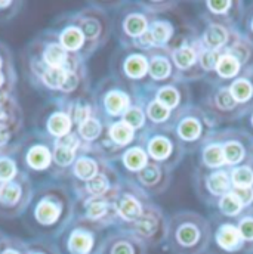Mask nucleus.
Listing matches in <instances>:
<instances>
[{"mask_svg": "<svg viewBox=\"0 0 253 254\" xmlns=\"http://www.w3.org/2000/svg\"><path fill=\"white\" fill-rule=\"evenodd\" d=\"M76 196L61 182H43L34 188L28 208L22 216L27 231L36 238L57 240L74 219Z\"/></svg>", "mask_w": 253, "mask_h": 254, "instance_id": "1", "label": "nucleus"}, {"mask_svg": "<svg viewBox=\"0 0 253 254\" xmlns=\"http://www.w3.org/2000/svg\"><path fill=\"white\" fill-rule=\"evenodd\" d=\"M210 235L207 217L194 210H178L169 216L165 244L172 254H206Z\"/></svg>", "mask_w": 253, "mask_h": 254, "instance_id": "2", "label": "nucleus"}, {"mask_svg": "<svg viewBox=\"0 0 253 254\" xmlns=\"http://www.w3.org/2000/svg\"><path fill=\"white\" fill-rule=\"evenodd\" d=\"M170 128L184 146L185 152L194 154L219 126L198 104L192 102L190 107L173 116Z\"/></svg>", "mask_w": 253, "mask_h": 254, "instance_id": "3", "label": "nucleus"}, {"mask_svg": "<svg viewBox=\"0 0 253 254\" xmlns=\"http://www.w3.org/2000/svg\"><path fill=\"white\" fill-rule=\"evenodd\" d=\"M92 98L95 110L105 125L122 120L127 110L139 99L125 83L111 74L95 84Z\"/></svg>", "mask_w": 253, "mask_h": 254, "instance_id": "4", "label": "nucleus"}, {"mask_svg": "<svg viewBox=\"0 0 253 254\" xmlns=\"http://www.w3.org/2000/svg\"><path fill=\"white\" fill-rule=\"evenodd\" d=\"M138 140L145 148L150 161L175 170L185 157V149L170 127H150L139 133Z\"/></svg>", "mask_w": 253, "mask_h": 254, "instance_id": "5", "label": "nucleus"}, {"mask_svg": "<svg viewBox=\"0 0 253 254\" xmlns=\"http://www.w3.org/2000/svg\"><path fill=\"white\" fill-rule=\"evenodd\" d=\"M70 15L84 34L87 57L90 58L108 43L113 33L111 16L105 7L96 3H89L74 12H70Z\"/></svg>", "mask_w": 253, "mask_h": 254, "instance_id": "6", "label": "nucleus"}, {"mask_svg": "<svg viewBox=\"0 0 253 254\" xmlns=\"http://www.w3.org/2000/svg\"><path fill=\"white\" fill-rule=\"evenodd\" d=\"M111 75L125 83L127 87L141 98L142 92L148 87V58L147 54L133 48H119L111 57Z\"/></svg>", "mask_w": 253, "mask_h": 254, "instance_id": "7", "label": "nucleus"}, {"mask_svg": "<svg viewBox=\"0 0 253 254\" xmlns=\"http://www.w3.org/2000/svg\"><path fill=\"white\" fill-rule=\"evenodd\" d=\"M105 231L84 219L74 217L57 237L55 244L61 254H101Z\"/></svg>", "mask_w": 253, "mask_h": 254, "instance_id": "8", "label": "nucleus"}, {"mask_svg": "<svg viewBox=\"0 0 253 254\" xmlns=\"http://www.w3.org/2000/svg\"><path fill=\"white\" fill-rule=\"evenodd\" d=\"M16 155L21 170L30 178L33 175H51L54 167V142L33 130L18 140Z\"/></svg>", "mask_w": 253, "mask_h": 254, "instance_id": "9", "label": "nucleus"}, {"mask_svg": "<svg viewBox=\"0 0 253 254\" xmlns=\"http://www.w3.org/2000/svg\"><path fill=\"white\" fill-rule=\"evenodd\" d=\"M154 18L144 6V1H129L119 4L113 21V31L119 40V48H132L150 28Z\"/></svg>", "mask_w": 253, "mask_h": 254, "instance_id": "10", "label": "nucleus"}, {"mask_svg": "<svg viewBox=\"0 0 253 254\" xmlns=\"http://www.w3.org/2000/svg\"><path fill=\"white\" fill-rule=\"evenodd\" d=\"M203 46L200 43L197 30L182 33L169 48L173 65L178 72V80L188 83L204 80L206 75L198 66V57Z\"/></svg>", "mask_w": 253, "mask_h": 254, "instance_id": "11", "label": "nucleus"}, {"mask_svg": "<svg viewBox=\"0 0 253 254\" xmlns=\"http://www.w3.org/2000/svg\"><path fill=\"white\" fill-rule=\"evenodd\" d=\"M198 105L218 123V126L240 122L249 111L236 101L228 84L209 86L207 93L201 98Z\"/></svg>", "mask_w": 253, "mask_h": 254, "instance_id": "12", "label": "nucleus"}, {"mask_svg": "<svg viewBox=\"0 0 253 254\" xmlns=\"http://www.w3.org/2000/svg\"><path fill=\"white\" fill-rule=\"evenodd\" d=\"M34 193L33 179L27 173L18 175L15 179L0 182V217L18 219L22 217L30 205Z\"/></svg>", "mask_w": 253, "mask_h": 254, "instance_id": "13", "label": "nucleus"}, {"mask_svg": "<svg viewBox=\"0 0 253 254\" xmlns=\"http://www.w3.org/2000/svg\"><path fill=\"white\" fill-rule=\"evenodd\" d=\"M34 130L52 142L73 133L74 125L68 113L67 99H48L36 114Z\"/></svg>", "mask_w": 253, "mask_h": 254, "instance_id": "14", "label": "nucleus"}, {"mask_svg": "<svg viewBox=\"0 0 253 254\" xmlns=\"http://www.w3.org/2000/svg\"><path fill=\"white\" fill-rule=\"evenodd\" d=\"M168 223H169V216H166V213L159 204L151 201L147 205L142 216L135 223L129 225L123 229L135 235L147 247H157L166 243Z\"/></svg>", "mask_w": 253, "mask_h": 254, "instance_id": "15", "label": "nucleus"}, {"mask_svg": "<svg viewBox=\"0 0 253 254\" xmlns=\"http://www.w3.org/2000/svg\"><path fill=\"white\" fill-rule=\"evenodd\" d=\"M209 220L212 235L206 254H253L245 243L236 220L224 219L213 213Z\"/></svg>", "mask_w": 253, "mask_h": 254, "instance_id": "16", "label": "nucleus"}, {"mask_svg": "<svg viewBox=\"0 0 253 254\" xmlns=\"http://www.w3.org/2000/svg\"><path fill=\"white\" fill-rule=\"evenodd\" d=\"M192 179L197 196L209 208L233 190L230 169H206L197 164Z\"/></svg>", "mask_w": 253, "mask_h": 254, "instance_id": "17", "label": "nucleus"}, {"mask_svg": "<svg viewBox=\"0 0 253 254\" xmlns=\"http://www.w3.org/2000/svg\"><path fill=\"white\" fill-rule=\"evenodd\" d=\"M222 146L225 167L233 169L251 164L253 154V137L240 127H219L212 134Z\"/></svg>", "mask_w": 253, "mask_h": 254, "instance_id": "18", "label": "nucleus"}, {"mask_svg": "<svg viewBox=\"0 0 253 254\" xmlns=\"http://www.w3.org/2000/svg\"><path fill=\"white\" fill-rule=\"evenodd\" d=\"M116 195L110 196H89L76 198L74 217L84 219L104 231L108 228H117L119 217L116 211Z\"/></svg>", "mask_w": 253, "mask_h": 254, "instance_id": "19", "label": "nucleus"}, {"mask_svg": "<svg viewBox=\"0 0 253 254\" xmlns=\"http://www.w3.org/2000/svg\"><path fill=\"white\" fill-rule=\"evenodd\" d=\"M153 201V198L139 190L135 184L129 182L123 178V182L116 195V211L119 217V229H123L129 225L135 223L142 213L145 211L147 205Z\"/></svg>", "mask_w": 253, "mask_h": 254, "instance_id": "20", "label": "nucleus"}, {"mask_svg": "<svg viewBox=\"0 0 253 254\" xmlns=\"http://www.w3.org/2000/svg\"><path fill=\"white\" fill-rule=\"evenodd\" d=\"M123 182L122 172L114 167V164H108L99 175L84 184L70 182V188L76 198H89V196H110L117 193Z\"/></svg>", "mask_w": 253, "mask_h": 254, "instance_id": "21", "label": "nucleus"}, {"mask_svg": "<svg viewBox=\"0 0 253 254\" xmlns=\"http://www.w3.org/2000/svg\"><path fill=\"white\" fill-rule=\"evenodd\" d=\"M246 4L240 0H207L201 3V19L240 30Z\"/></svg>", "mask_w": 253, "mask_h": 254, "instance_id": "22", "label": "nucleus"}, {"mask_svg": "<svg viewBox=\"0 0 253 254\" xmlns=\"http://www.w3.org/2000/svg\"><path fill=\"white\" fill-rule=\"evenodd\" d=\"M172 170L168 167L150 161L142 170H139L135 175L126 176L125 179L135 184L139 190L148 193L151 198L156 195H162L169 190L172 184Z\"/></svg>", "mask_w": 253, "mask_h": 254, "instance_id": "23", "label": "nucleus"}, {"mask_svg": "<svg viewBox=\"0 0 253 254\" xmlns=\"http://www.w3.org/2000/svg\"><path fill=\"white\" fill-rule=\"evenodd\" d=\"M83 146L76 131L54 142V167L49 176L55 182H58V179H68L70 169Z\"/></svg>", "mask_w": 253, "mask_h": 254, "instance_id": "24", "label": "nucleus"}, {"mask_svg": "<svg viewBox=\"0 0 253 254\" xmlns=\"http://www.w3.org/2000/svg\"><path fill=\"white\" fill-rule=\"evenodd\" d=\"M51 28L54 30L58 42L61 43V46L68 54L80 57L86 63L89 61L84 34L80 30V27L73 21L70 13L61 15L57 19V22L54 24V27H51Z\"/></svg>", "mask_w": 253, "mask_h": 254, "instance_id": "25", "label": "nucleus"}, {"mask_svg": "<svg viewBox=\"0 0 253 254\" xmlns=\"http://www.w3.org/2000/svg\"><path fill=\"white\" fill-rule=\"evenodd\" d=\"M108 164L111 163L107 161L98 149H95L93 146H83L74 164L70 169L68 179L70 182H77V184L89 182L96 175H99Z\"/></svg>", "mask_w": 253, "mask_h": 254, "instance_id": "26", "label": "nucleus"}, {"mask_svg": "<svg viewBox=\"0 0 253 254\" xmlns=\"http://www.w3.org/2000/svg\"><path fill=\"white\" fill-rule=\"evenodd\" d=\"M145 54L148 58V78L151 87L163 86L178 80V72L172 61L169 48H154Z\"/></svg>", "mask_w": 253, "mask_h": 254, "instance_id": "27", "label": "nucleus"}, {"mask_svg": "<svg viewBox=\"0 0 253 254\" xmlns=\"http://www.w3.org/2000/svg\"><path fill=\"white\" fill-rule=\"evenodd\" d=\"M150 93L156 101H159L163 107H166L170 113L176 114L192 104L191 87L184 81H172L157 87H148Z\"/></svg>", "mask_w": 253, "mask_h": 254, "instance_id": "28", "label": "nucleus"}, {"mask_svg": "<svg viewBox=\"0 0 253 254\" xmlns=\"http://www.w3.org/2000/svg\"><path fill=\"white\" fill-rule=\"evenodd\" d=\"M148 247L125 229L114 228L105 234L101 254H147Z\"/></svg>", "mask_w": 253, "mask_h": 254, "instance_id": "29", "label": "nucleus"}, {"mask_svg": "<svg viewBox=\"0 0 253 254\" xmlns=\"http://www.w3.org/2000/svg\"><path fill=\"white\" fill-rule=\"evenodd\" d=\"M201 30L197 31L200 43L203 48L209 49V51H216V52H222L227 45L230 43L233 33L236 30L228 28L222 24L218 22H212V21H204L201 19Z\"/></svg>", "mask_w": 253, "mask_h": 254, "instance_id": "30", "label": "nucleus"}, {"mask_svg": "<svg viewBox=\"0 0 253 254\" xmlns=\"http://www.w3.org/2000/svg\"><path fill=\"white\" fill-rule=\"evenodd\" d=\"M243 72L242 65L236 58H233L231 55L221 52L219 61L215 66V71L206 77V83L209 86H218V84H230L231 81H234L240 74Z\"/></svg>", "mask_w": 253, "mask_h": 254, "instance_id": "31", "label": "nucleus"}, {"mask_svg": "<svg viewBox=\"0 0 253 254\" xmlns=\"http://www.w3.org/2000/svg\"><path fill=\"white\" fill-rule=\"evenodd\" d=\"M141 99L144 102L147 125L150 127H170L173 120V113H170L166 107H163L159 101L153 98L148 89H145L141 95Z\"/></svg>", "mask_w": 253, "mask_h": 254, "instance_id": "32", "label": "nucleus"}, {"mask_svg": "<svg viewBox=\"0 0 253 254\" xmlns=\"http://www.w3.org/2000/svg\"><path fill=\"white\" fill-rule=\"evenodd\" d=\"M222 52L236 58L242 65L243 71L253 68V42L249 40L240 30H236L233 33L230 43Z\"/></svg>", "mask_w": 253, "mask_h": 254, "instance_id": "33", "label": "nucleus"}, {"mask_svg": "<svg viewBox=\"0 0 253 254\" xmlns=\"http://www.w3.org/2000/svg\"><path fill=\"white\" fill-rule=\"evenodd\" d=\"M117 161L122 166L123 178H126V176L135 175L139 170H142L150 163V158H148V154H147L145 148L142 146V143L139 140H136L133 145H130L122 152V155L119 157Z\"/></svg>", "mask_w": 253, "mask_h": 254, "instance_id": "34", "label": "nucleus"}, {"mask_svg": "<svg viewBox=\"0 0 253 254\" xmlns=\"http://www.w3.org/2000/svg\"><path fill=\"white\" fill-rule=\"evenodd\" d=\"M228 87L236 101L249 110L253 105V68L245 69L234 81L228 84Z\"/></svg>", "mask_w": 253, "mask_h": 254, "instance_id": "35", "label": "nucleus"}, {"mask_svg": "<svg viewBox=\"0 0 253 254\" xmlns=\"http://www.w3.org/2000/svg\"><path fill=\"white\" fill-rule=\"evenodd\" d=\"M198 166L206 169H227L222 146L213 136L203 143V146L198 149Z\"/></svg>", "mask_w": 253, "mask_h": 254, "instance_id": "36", "label": "nucleus"}, {"mask_svg": "<svg viewBox=\"0 0 253 254\" xmlns=\"http://www.w3.org/2000/svg\"><path fill=\"white\" fill-rule=\"evenodd\" d=\"M105 127L107 125L104 123V120L98 116V113H95L80 126L76 127L74 131L77 133L84 146H95L105 133Z\"/></svg>", "mask_w": 253, "mask_h": 254, "instance_id": "37", "label": "nucleus"}, {"mask_svg": "<svg viewBox=\"0 0 253 254\" xmlns=\"http://www.w3.org/2000/svg\"><path fill=\"white\" fill-rule=\"evenodd\" d=\"M67 107H68V113L74 125V130L76 127L80 126L83 122H86L89 117H92L96 113L92 93L86 96L74 98V99H67Z\"/></svg>", "mask_w": 253, "mask_h": 254, "instance_id": "38", "label": "nucleus"}, {"mask_svg": "<svg viewBox=\"0 0 253 254\" xmlns=\"http://www.w3.org/2000/svg\"><path fill=\"white\" fill-rule=\"evenodd\" d=\"M16 143L0 151V182H7L22 173L16 155Z\"/></svg>", "mask_w": 253, "mask_h": 254, "instance_id": "39", "label": "nucleus"}, {"mask_svg": "<svg viewBox=\"0 0 253 254\" xmlns=\"http://www.w3.org/2000/svg\"><path fill=\"white\" fill-rule=\"evenodd\" d=\"M243 211H245V207L233 190L227 193L225 196H222L212 208L213 214H218L224 219H233V220H236Z\"/></svg>", "mask_w": 253, "mask_h": 254, "instance_id": "40", "label": "nucleus"}, {"mask_svg": "<svg viewBox=\"0 0 253 254\" xmlns=\"http://www.w3.org/2000/svg\"><path fill=\"white\" fill-rule=\"evenodd\" d=\"M24 120V113L16 95L0 93V123Z\"/></svg>", "mask_w": 253, "mask_h": 254, "instance_id": "41", "label": "nucleus"}, {"mask_svg": "<svg viewBox=\"0 0 253 254\" xmlns=\"http://www.w3.org/2000/svg\"><path fill=\"white\" fill-rule=\"evenodd\" d=\"M24 120L0 123V151L15 145L24 136Z\"/></svg>", "mask_w": 253, "mask_h": 254, "instance_id": "42", "label": "nucleus"}, {"mask_svg": "<svg viewBox=\"0 0 253 254\" xmlns=\"http://www.w3.org/2000/svg\"><path fill=\"white\" fill-rule=\"evenodd\" d=\"M126 125L132 127L135 131L142 133L147 128V117H145V110H144V102L139 98L129 110L126 111V114L122 119Z\"/></svg>", "mask_w": 253, "mask_h": 254, "instance_id": "43", "label": "nucleus"}, {"mask_svg": "<svg viewBox=\"0 0 253 254\" xmlns=\"http://www.w3.org/2000/svg\"><path fill=\"white\" fill-rule=\"evenodd\" d=\"M233 188H249L253 187V167L251 164H242L230 169Z\"/></svg>", "mask_w": 253, "mask_h": 254, "instance_id": "44", "label": "nucleus"}, {"mask_svg": "<svg viewBox=\"0 0 253 254\" xmlns=\"http://www.w3.org/2000/svg\"><path fill=\"white\" fill-rule=\"evenodd\" d=\"M236 222H237L239 231H240L245 243L248 244V247L253 253V210H245L236 219Z\"/></svg>", "mask_w": 253, "mask_h": 254, "instance_id": "45", "label": "nucleus"}, {"mask_svg": "<svg viewBox=\"0 0 253 254\" xmlns=\"http://www.w3.org/2000/svg\"><path fill=\"white\" fill-rule=\"evenodd\" d=\"M27 254H61L54 240L34 238L27 241Z\"/></svg>", "mask_w": 253, "mask_h": 254, "instance_id": "46", "label": "nucleus"}, {"mask_svg": "<svg viewBox=\"0 0 253 254\" xmlns=\"http://www.w3.org/2000/svg\"><path fill=\"white\" fill-rule=\"evenodd\" d=\"M219 57H221V52L209 51L206 48L201 49L200 57H198V66H200V69L203 71V74L206 77H209L215 71V66H216V64L219 61Z\"/></svg>", "mask_w": 253, "mask_h": 254, "instance_id": "47", "label": "nucleus"}, {"mask_svg": "<svg viewBox=\"0 0 253 254\" xmlns=\"http://www.w3.org/2000/svg\"><path fill=\"white\" fill-rule=\"evenodd\" d=\"M25 6L24 1L19 0H1L0 1V24H6L12 21Z\"/></svg>", "mask_w": 253, "mask_h": 254, "instance_id": "48", "label": "nucleus"}, {"mask_svg": "<svg viewBox=\"0 0 253 254\" xmlns=\"http://www.w3.org/2000/svg\"><path fill=\"white\" fill-rule=\"evenodd\" d=\"M16 83L18 74L15 71H0V93H10L16 95Z\"/></svg>", "mask_w": 253, "mask_h": 254, "instance_id": "49", "label": "nucleus"}, {"mask_svg": "<svg viewBox=\"0 0 253 254\" xmlns=\"http://www.w3.org/2000/svg\"><path fill=\"white\" fill-rule=\"evenodd\" d=\"M0 254H27V241L9 235Z\"/></svg>", "mask_w": 253, "mask_h": 254, "instance_id": "50", "label": "nucleus"}, {"mask_svg": "<svg viewBox=\"0 0 253 254\" xmlns=\"http://www.w3.org/2000/svg\"><path fill=\"white\" fill-rule=\"evenodd\" d=\"M15 61H13V54L10 48L4 43L0 42V71H15Z\"/></svg>", "mask_w": 253, "mask_h": 254, "instance_id": "51", "label": "nucleus"}, {"mask_svg": "<svg viewBox=\"0 0 253 254\" xmlns=\"http://www.w3.org/2000/svg\"><path fill=\"white\" fill-rule=\"evenodd\" d=\"M240 31L253 42V3L245 7V13L240 24Z\"/></svg>", "mask_w": 253, "mask_h": 254, "instance_id": "52", "label": "nucleus"}, {"mask_svg": "<svg viewBox=\"0 0 253 254\" xmlns=\"http://www.w3.org/2000/svg\"><path fill=\"white\" fill-rule=\"evenodd\" d=\"M233 192L240 199L245 210H253V187H249V188H233Z\"/></svg>", "mask_w": 253, "mask_h": 254, "instance_id": "53", "label": "nucleus"}, {"mask_svg": "<svg viewBox=\"0 0 253 254\" xmlns=\"http://www.w3.org/2000/svg\"><path fill=\"white\" fill-rule=\"evenodd\" d=\"M240 128H243L253 137V105L249 108L246 116L240 120Z\"/></svg>", "mask_w": 253, "mask_h": 254, "instance_id": "54", "label": "nucleus"}, {"mask_svg": "<svg viewBox=\"0 0 253 254\" xmlns=\"http://www.w3.org/2000/svg\"><path fill=\"white\" fill-rule=\"evenodd\" d=\"M7 234H4L3 231H0V253H1V249H3V246H4V241L7 240Z\"/></svg>", "mask_w": 253, "mask_h": 254, "instance_id": "55", "label": "nucleus"}, {"mask_svg": "<svg viewBox=\"0 0 253 254\" xmlns=\"http://www.w3.org/2000/svg\"><path fill=\"white\" fill-rule=\"evenodd\" d=\"M251 166L253 167V154H252V160H251Z\"/></svg>", "mask_w": 253, "mask_h": 254, "instance_id": "56", "label": "nucleus"}]
</instances>
